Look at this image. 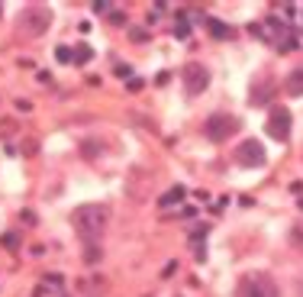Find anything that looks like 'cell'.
I'll use <instances>...</instances> for the list:
<instances>
[{
    "label": "cell",
    "instance_id": "1",
    "mask_svg": "<svg viewBox=\"0 0 303 297\" xmlns=\"http://www.w3.org/2000/svg\"><path fill=\"white\" fill-rule=\"evenodd\" d=\"M106 220H110V207H106V204H81L74 213H71V223H74V230H78L84 246L100 242Z\"/></svg>",
    "mask_w": 303,
    "mask_h": 297
},
{
    "label": "cell",
    "instance_id": "2",
    "mask_svg": "<svg viewBox=\"0 0 303 297\" xmlns=\"http://www.w3.org/2000/svg\"><path fill=\"white\" fill-rule=\"evenodd\" d=\"M236 129H239L236 117H229V113H213L207 123H203V136H207L210 142H226Z\"/></svg>",
    "mask_w": 303,
    "mask_h": 297
},
{
    "label": "cell",
    "instance_id": "3",
    "mask_svg": "<svg viewBox=\"0 0 303 297\" xmlns=\"http://www.w3.org/2000/svg\"><path fill=\"white\" fill-rule=\"evenodd\" d=\"M49 26H52V10H46V7H26L20 16V29L26 36H42Z\"/></svg>",
    "mask_w": 303,
    "mask_h": 297
},
{
    "label": "cell",
    "instance_id": "4",
    "mask_svg": "<svg viewBox=\"0 0 303 297\" xmlns=\"http://www.w3.org/2000/svg\"><path fill=\"white\" fill-rule=\"evenodd\" d=\"M239 297H281V291L268 275H248L239 284Z\"/></svg>",
    "mask_w": 303,
    "mask_h": 297
},
{
    "label": "cell",
    "instance_id": "5",
    "mask_svg": "<svg viewBox=\"0 0 303 297\" xmlns=\"http://www.w3.org/2000/svg\"><path fill=\"white\" fill-rule=\"evenodd\" d=\"M236 162L242 165V168H261V165L268 162L264 145L258 142V139H245V142L239 145V152H236Z\"/></svg>",
    "mask_w": 303,
    "mask_h": 297
},
{
    "label": "cell",
    "instance_id": "6",
    "mask_svg": "<svg viewBox=\"0 0 303 297\" xmlns=\"http://www.w3.org/2000/svg\"><path fill=\"white\" fill-rule=\"evenodd\" d=\"M271 139H278V142H287L290 139V110L287 107H274L268 113V123H264Z\"/></svg>",
    "mask_w": 303,
    "mask_h": 297
},
{
    "label": "cell",
    "instance_id": "7",
    "mask_svg": "<svg viewBox=\"0 0 303 297\" xmlns=\"http://www.w3.org/2000/svg\"><path fill=\"white\" fill-rule=\"evenodd\" d=\"M181 81H184V91L191 94V97H197V94L207 91V84H210V71H207L203 65H197V62H191V65L184 68Z\"/></svg>",
    "mask_w": 303,
    "mask_h": 297
},
{
    "label": "cell",
    "instance_id": "8",
    "mask_svg": "<svg viewBox=\"0 0 303 297\" xmlns=\"http://www.w3.org/2000/svg\"><path fill=\"white\" fill-rule=\"evenodd\" d=\"M274 97V81H268V78H264V81H258V84H252V107H264V103H268Z\"/></svg>",
    "mask_w": 303,
    "mask_h": 297
},
{
    "label": "cell",
    "instance_id": "9",
    "mask_svg": "<svg viewBox=\"0 0 303 297\" xmlns=\"http://www.w3.org/2000/svg\"><path fill=\"white\" fill-rule=\"evenodd\" d=\"M284 91H287L290 97H300L303 94V68H293V71L284 78Z\"/></svg>",
    "mask_w": 303,
    "mask_h": 297
},
{
    "label": "cell",
    "instance_id": "10",
    "mask_svg": "<svg viewBox=\"0 0 303 297\" xmlns=\"http://www.w3.org/2000/svg\"><path fill=\"white\" fill-rule=\"evenodd\" d=\"M207 29L213 39H233V26H226L222 20H216V16H210L207 20Z\"/></svg>",
    "mask_w": 303,
    "mask_h": 297
},
{
    "label": "cell",
    "instance_id": "11",
    "mask_svg": "<svg viewBox=\"0 0 303 297\" xmlns=\"http://www.w3.org/2000/svg\"><path fill=\"white\" fill-rule=\"evenodd\" d=\"M187 197V191L177 184V188H171L168 194H162V200H158V207H174V204H181V200Z\"/></svg>",
    "mask_w": 303,
    "mask_h": 297
},
{
    "label": "cell",
    "instance_id": "12",
    "mask_svg": "<svg viewBox=\"0 0 303 297\" xmlns=\"http://www.w3.org/2000/svg\"><path fill=\"white\" fill-rule=\"evenodd\" d=\"M94 58V49L87 46V42H81V46H74V65H87Z\"/></svg>",
    "mask_w": 303,
    "mask_h": 297
},
{
    "label": "cell",
    "instance_id": "13",
    "mask_svg": "<svg viewBox=\"0 0 303 297\" xmlns=\"http://www.w3.org/2000/svg\"><path fill=\"white\" fill-rule=\"evenodd\" d=\"M100 258H103V249H100V242H94V246H84V262H87V265H97Z\"/></svg>",
    "mask_w": 303,
    "mask_h": 297
},
{
    "label": "cell",
    "instance_id": "14",
    "mask_svg": "<svg viewBox=\"0 0 303 297\" xmlns=\"http://www.w3.org/2000/svg\"><path fill=\"white\" fill-rule=\"evenodd\" d=\"M174 36H177V39H187V36H191V23H187L184 16H177V23H174Z\"/></svg>",
    "mask_w": 303,
    "mask_h": 297
},
{
    "label": "cell",
    "instance_id": "15",
    "mask_svg": "<svg viewBox=\"0 0 303 297\" xmlns=\"http://www.w3.org/2000/svg\"><path fill=\"white\" fill-rule=\"evenodd\" d=\"M55 58H58L61 65H71V62H74V52H71L68 46H58V49H55Z\"/></svg>",
    "mask_w": 303,
    "mask_h": 297
},
{
    "label": "cell",
    "instance_id": "16",
    "mask_svg": "<svg viewBox=\"0 0 303 297\" xmlns=\"http://www.w3.org/2000/svg\"><path fill=\"white\" fill-rule=\"evenodd\" d=\"M293 49H297V36H290V32H287V36L278 42V52H293Z\"/></svg>",
    "mask_w": 303,
    "mask_h": 297
},
{
    "label": "cell",
    "instance_id": "17",
    "mask_svg": "<svg viewBox=\"0 0 303 297\" xmlns=\"http://www.w3.org/2000/svg\"><path fill=\"white\" fill-rule=\"evenodd\" d=\"M0 242H4L7 249H16V246H20V233H4V239H0Z\"/></svg>",
    "mask_w": 303,
    "mask_h": 297
},
{
    "label": "cell",
    "instance_id": "18",
    "mask_svg": "<svg viewBox=\"0 0 303 297\" xmlns=\"http://www.w3.org/2000/svg\"><path fill=\"white\" fill-rule=\"evenodd\" d=\"M129 39H132V42H145V39H148V29L136 26V29H129Z\"/></svg>",
    "mask_w": 303,
    "mask_h": 297
},
{
    "label": "cell",
    "instance_id": "19",
    "mask_svg": "<svg viewBox=\"0 0 303 297\" xmlns=\"http://www.w3.org/2000/svg\"><path fill=\"white\" fill-rule=\"evenodd\" d=\"M13 129H16V123H13V120H0V136H13Z\"/></svg>",
    "mask_w": 303,
    "mask_h": 297
},
{
    "label": "cell",
    "instance_id": "20",
    "mask_svg": "<svg viewBox=\"0 0 303 297\" xmlns=\"http://www.w3.org/2000/svg\"><path fill=\"white\" fill-rule=\"evenodd\" d=\"M81 148H84V155H87V159H91V155H97V148H103V145H100V142H94V139H87V142H84Z\"/></svg>",
    "mask_w": 303,
    "mask_h": 297
},
{
    "label": "cell",
    "instance_id": "21",
    "mask_svg": "<svg viewBox=\"0 0 303 297\" xmlns=\"http://www.w3.org/2000/svg\"><path fill=\"white\" fill-rule=\"evenodd\" d=\"M35 148H39V142H35V139H26V142H23V155H35Z\"/></svg>",
    "mask_w": 303,
    "mask_h": 297
},
{
    "label": "cell",
    "instance_id": "22",
    "mask_svg": "<svg viewBox=\"0 0 303 297\" xmlns=\"http://www.w3.org/2000/svg\"><path fill=\"white\" fill-rule=\"evenodd\" d=\"M117 75H120V78H129V75H132V68H129V65H120V68H117Z\"/></svg>",
    "mask_w": 303,
    "mask_h": 297
},
{
    "label": "cell",
    "instance_id": "23",
    "mask_svg": "<svg viewBox=\"0 0 303 297\" xmlns=\"http://www.w3.org/2000/svg\"><path fill=\"white\" fill-rule=\"evenodd\" d=\"M46 281H49L52 287H61V275H49V278H46Z\"/></svg>",
    "mask_w": 303,
    "mask_h": 297
},
{
    "label": "cell",
    "instance_id": "24",
    "mask_svg": "<svg viewBox=\"0 0 303 297\" xmlns=\"http://www.w3.org/2000/svg\"><path fill=\"white\" fill-rule=\"evenodd\" d=\"M94 10H97V13H110V4H100V0H97V4H94Z\"/></svg>",
    "mask_w": 303,
    "mask_h": 297
},
{
    "label": "cell",
    "instance_id": "25",
    "mask_svg": "<svg viewBox=\"0 0 303 297\" xmlns=\"http://www.w3.org/2000/svg\"><path fill=\"white\" fill-rule=\"evenodd\" d=\"M16 110L26 113V110H32V103H29V100H16Z\"/></svg>",
    "mask_w": 303,
    "mask_h": 297
},
{
    "label": "cell",
    "instance_id": "26",
    "mask_svg": "<svg viewBox=\"0 0 303 297\" xmlns=\"http://www.w3.org/2000/svg\"><path fill=\"white\" fill-rule=\"evenodd\" d=\"M110 23H117V26H123V23H126V16H123V13H113V16H110Z\"/></svg>",
    "mask_w": 303,
    "mask_h": 297
},
{
    "label": "cell",
    "instance_id": "27",
    "mask_svg": "<svg viewBox=\"0 0 303 297\" xmlns=\"http://www.w3.org/2000/svg\"><path fill=\"white\" fill-rule=\"evenodd\" d=\"M300 210H303V200H300Z\"/></svg>",
    "mask_w": 303,
    "mask_h": 297
},
{
    "label": "cell",
    "instance_id": "28",
    "mask_svg": "<svg viewBox=\"0 0 303 297\" xmlns=\"http://www.w3.org/2000/svg\"><path fill=\"white\" fill-rule=\"evenodd\" d=\"M0 13H4V7H0Z\"/></svg>",
    "mask_w": 303,
    "mask_h": 297
}]
</instances>
